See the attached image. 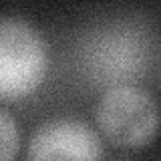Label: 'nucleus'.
Here are the masks:
<instances>
[{
  "label": "nucleus",
  "mask_w": 161,
  "mask_h": 161,
  "mask_svg": "<svg viewBox=\"0 0 161 161\" xmlns=\"http://www.w3.org/2000/svg\"><path fill=\"white\" fill-rule=\"evenodd\" d=\"M47 42L30 22L0 18V99L16 101L30 95L47 73Z\"/></svg>",
  "instance_id": "1"
},
{
  "label": "nucleus",
  "mask_w": 161,
  "mask_h": 161,
  "mask_svg": "<svg viewBox=\"0 0 161 161\" xmlns=\"http://www.w3.org/2000/svg\"><path fill=\"white\" fill-rule=\"evenodd\" d=\"M97 125L113 145L121 149L147 147L157 135V103L147 91L121 85L101 97L95 109Z\"/></svg>",
  "instance_id": "2"
},
{
  "label": "nucleus",
  "mask_w": 161,
  "mask_h": 161,
  "mask_svg": "<svg viewBox=\"0 0 161 161\" xmlns=\"http://www.w3.org/2000/svg\"><path fill=\"white\" fill-rule=\"evenodd\" d=\"M105 155L99 135L75 119H57L44 123L28 143V159H85L93 161Z\"/></svg>",
  "instance_id": "3"
},
{
  "label": "nucleus",
  "mask_w": 161,
  "mask_h": 161,
  "mask_svg": "<svg viewBox=\"0 0 161 161\" xmlns=\"http://www.w3.org/2000/svg\"><path fill=\"white\" fill-rule=\"evenodd\" d=\"M18 127L14 119L0 107V161H10L18 153Z\"/></svg>",
  "instance_id": "4"
}]
</instances>
